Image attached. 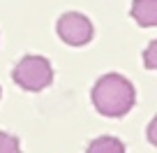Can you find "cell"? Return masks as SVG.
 Segmentation results:
<instances>
[{
  "mask_svg": "<svg viewBox=\"0 0 157 153\" xmlns=\"http://www.w3.org/2000/svg\"><path fill=\"white\" fill-rule=\"evenodd\" d=\"M136 102L134 84L118 72L104 74L93 88V104L106 119H123Z\"/></svg>",
  "mask_w": 157,
  "mask_h": 153,
  "instance_id": "1",
  "label": "cell"
},
{
  "mask_svg": "<svg viewBox=\"0 0 157 153\" xmlns=\"http://www.w3.org/2000/svg\"><path fill=\"white\" fill-rule=\"evenodd\" d=\"M12 79L19 88L30 91V93H39L51 86L53 81V67L44 56H25L14 65Z\"/></svg>",
  "mask_w": 157,
  "mask_h": 153,
  "instance_id": "2",
  "label": "cell"
},
{
  "mask_svg": "<svg viewBox=\"0 0 157 153\" xmlns=\"http://www.w3.org/2000/svg\"><path fill=\"white\" fill-rule=\"evenodd\" d=\"M56 30H58V37L69 46L88 44L93 40V33H95L90 19L86 14H81V12H67V14H63L58 19Z\"/></svg>",
  "mask_w": 157,
  "mask_h": 153,
  "instance_id": "3",
  "label": "cell"
},
{
  "mask_svg": "<svg viewBox=\"0 0 157 153\" xmlns=\"http://www.w3.org/2000/svg\"><path fill=\"white\" fill-rule=\"evenodd\" d=\"M129 14L141 28H155L157 26V0H134Z\"/></svg>",
  "mask_w": 157,
  "mask_h": 153,
  "instance_id": "4",
  "label": "cell"
},
{
  "mask_svg": "<svg viewBox=\"0 0 157 153\" xmlns=\"http://www.w3.org/2000/svg\"><path fill=\"white\" fill-rule=\"evenodd\" d=\"M86 153H125V144L116 137H97L88 144Z\"/></svg>",
  "mask_w": 157,
  "mask_h": 153,
  "instance_id": "5",
  "label": "cell"
},
{
  "mask_svg": "<svg viewBox=\"0 0 157 153\" xmlns=\"http://www.w3.org/2000/svg\"><path fill=\"white\" fill-rule=\"evenodd\" d=\"M0 153H21L19 137H14L10 132H0Z\"/></svg>",
  "mask_w": 157,
  "mask_h": 153,
  "instance_id": "6",
  "label": "cell"
},
{
  "mask_svg": "<svg viewBox=\"0 0 157 153\" xmlns=\"http://www.w3.org/2000/svg\"><path fill=\"white\" fill-rule=\"evenodd\" d=\"M143 65L148 70H157V40H152L143 51Z\"/></svg>",
  "mask_w": 157,
  "mask_h": 153,
  "instance_id": "7",
  "label": "cell"
},
{
  "mask_svg": "<svg viewBox=\"0 0 157 153\" xmlns=\"http://www.w3.org/2000/svg\"><path fill=\"white\" fill-rule=\"evenodd\" d=\"M148 142H150L152 146H157V116L150 121V125H148Z\"/></svg>",
  "mask_w": 157,
  "mask_h": 153,
  "instance_id": "8",
  "label": "cell"
},
{
  "mask_svg": "<svg viewBox=\"0 0 157 153\" xmlns=\"http://www.w3.org/2000/svg\"><path fill=\"white\" fill-rule=\"evenodd\" d=\"M0 95H2V91H0Z\"/></svg>",
  "mask_w": 157,
  "mask_h": 153,
  "instance_id": "9",
  "label": "cell"
}]
</instances>
